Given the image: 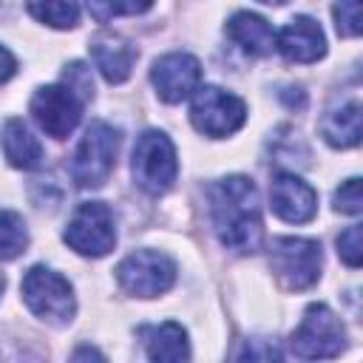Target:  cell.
<instances>
[{
  "label": "cell",
  "mask_w": 363,
  "mask_h": 363,
  "mask_svg": "<svg viewBox=\"0 0 363 363\" xmlns=\"http://www.w3.org/2000/svg\"><path fill=\"white\" fill-rule=\"evenodd\" d=\"M210 216H213V230L227 250L238 255H250L261 247L264 221L252 179L227 176L216 182L210 187Z\"/></svg>",
  "instance_id": "1"
},
{
  "label": "cell",
  "mask_w": 363,
  "mask_h": 363,
  "mask_svg": "<svg viewBox=\"0 0 363 363\" xmlns=\"http://www.w3.org/2000/svg\"><path fill=\"white\" fill-rule=\"evenodd\" d=\"M122 145V133L108 122H91L85 136L77 145L74 162H71V179L82 190L102 187L108 176L113 173L116 153Z\"/></svg>",
  "instance_id": "2"
},
{
  "label": "cell",
  "mask_w": 363,
  "mask_h": 363,
  "mask_svg": "<svg viewBox=\"0 0 363 363\" xmlns=\"http://www.w3.org/2000/svg\"><path fill=\"white\" fill-rule=\"evenodd\" d=\"M23 301L26 306L48 320V323H68L77 312V301H74V286L68 284V278H62L60 272L37 264L23 275Z\"/></svg>",
  "instance_id": "3"
},
{
  "label": "cell",
  "mask_w": 363,
  "mask_h": 363,
  "mask_svg": "<svg viewBox=\"0 0 363 363\" xmlns=\"http://www.w3.org/2000/svg\"><path fill=\"white\" fill-rule=\"evenodd\" d=\"M289 349L295 357L303 360L337 357L346 349V329L326 303H309L301 318V326L292 332Z\"/></svg>",
  "instance_id": "4"
},
{
  "label": "cell",
  "mask_w": 363,
  "mask_h": 363,
  "mask_svg": "<svg viewBox=\"0 0 363 363\" xmlns=\"http://www.w3.org/2000/svg\"><path fill=\"white\" fill-rule=\"evenodd\" d=\"M269 267L286 289H295V292L309 289L320 278V267H323L320 244L312 238H295V235L275 238L269 247Z\"/></svg>",
  "instance_id": "5"
},
{
  "label": "cell",
  "mask_w": 363,
  "mask_h": 363,
  "mask_svg": "<svg viewBox=\"0 0 363 363\" xmlns=\"http://www.w3.org/2000/svg\"><path fill=\"white\" fill-rule=\"evenodd\" d=\"M130 167H133V182L145 193L159 196V193L170 190V184L176 182V173H179V162H176V147L167 139V133L145 130L136 139Z\"/></svg>",
  "instance_id": "6"
},
{
  "label": "cell",
  "mask_w": 363,
  "mask_h": 363,
  "mask_svg": "<svg viewBox=\"0 0 363 363\" xmlns=\"http://www.w3.org/2000/svg\"><path fill=\"white\" fill-rule=\"evenodd\" d=\"M62 238L79 255H88V258L108 255L113 250V244H116V224H113L111 207L102 204V201H85V204H79L74 210V216H71Z\"/></svg>",
  "instance_id": "7"
},
{
  "label": "cell",
  "mask_w": 363,
  "mask_h": 363,
  "mask_svg": "<svg viewBox=\"0 0 363 363\" xmlns=\"http://www.w3.org/2000/svg\"><path fill=\"white\" fill-rule=\"evenodd\" d=\"M119 286L133 298H156L176 281V264L159 250H136L116 267Z\"/></svg>",
  "instance_id": "8"
},
{
  "label": "cell",
  "mask_w": 363,
  "mask_h": 363,
  "mask_svg": "<svg viewBox=\"0 0 363 363\" xmlns=\"http://www.w3.org/2000/svg\"><path fill=\"white\" fill-rule=\"evenodd\" d=\"M190 119L199 133H204L210 139H221V136L235 133L244 125L247 105H244V99H238L235 94L224 91V88L204 85V88H196V99L190 105Z\"/></svg>",
  "instance_id": "9"
},
{
  "label": "cell",
  "mask_w": 363,
  "mask_h": 363,
  "mask_svg": "<svg viewBox=\"0 0 363 363\" xmlns=\"http://www.w3.org/2000/svg\"><path fill=\"white\" fill-rule=\"evenodd\" d=\"M82 102L71 85H43L31 96V116L48 136L65 139L82 119Z\"/></svg>",
  "instance_id": "10"
},
{
  "label": "cell",
  "mask_w": 363,
  "mask_h": 363,
  "mask_svg": "<svg viewBox=\"0 0 363 363\" xmlns=\"http://www.w3.org/2000/svg\"><path fill=\"white\" fill-rule=\"evenodd\" d=\"M150 82L156 88V94L176 105L182 99H187L199 82H201V62L193 57V54H184V51H173V54H164L153 62L150 68Z\"/></svg>",
  "instance_id": "11"
},
{
  "label": "cell",
  "mask_w": 363,
  "mask_h": 363,
  "mask_svg": "<svg viewBox=\"0 0 363 363\" xmlns=\"http://www.w3.org/2000/svg\"><path fill=\"white\" fill-rule=\"evenodd\" d=\"M269 204H272V213L289 224H306L318 213L315 190L295 173H278L272 179Z\"/></svg>",
  "instance_id": "12"
},
{
  "label": "cell",
  "mask_w": 363,
  "mask_h": 363,
  "mask_svg": "<svg viewBox=\"0 0 363 363\" xmlns=\"http://www.w3.org/2000/svg\"><path fill=\"white\" fill-rule=\"evenodd\" d=\"M275 48L289 62H315L326 54V37L312 17L301 14L281 28V34L275 37Z\"/></svg>",
  "instance_id": "13"
},
{
  "label": "cell",
  "mask_w": 363,
  "mask_h": 363,
  "mask_svg": "<svg viewBox=\"0 0 363 363\" xmlns=\"http://www.w3.org/2000/svg\"><path fill=\"white\" fill-rule=\"evenodd\" d=\"M91 57H94L99 74L111 85H119V82H125L130 77V68L136 62V48L125 37H119V34L99 31L91 40Z\"/></svg>",
  "instance_id": "14"
},
{
  "label": "cell",
  "mask_w": 363,
  "mask_h": 363,
  "mask_svg": "<svg viewBox=\"0 0 363 363\" xmlns=\"http://www.w3.org/2000/svg\"><path fill=\"white\" fill-rule=\"evenodd\" d=\"M142 340H145V352L150 360H162V363H179L190 357V340L182 323L176 320H164L156 326H145L139 329Z\"/></svg>",
  "instance_id": "15"
},
{
  "label": "cell",
  "mask_w": 363,
  "mask_h": 363,
  "mask_svg": "<svg viewBox=\"0 0 363 363\" xmlns=\"http://www.w3.org/2000/svg\"><path fill=\"white\" fill-rule=\"evenodd\" d=\"M227 37L235 45H241L247 54H255V57H264L275 48L272 26L261 14H252V11H235L227 20Z\"/></svg>",
  "instance_id": "16"
},
{
  "label": "cell",
  "mask_w": 363,
  "mask_h": 363,
  "mask_svg": "<svg viewBox=\"0 0 363 363\" xmlns=\"http://www.w3.org/2000/svg\"><path fill=\"white\" fill-rule=\"evenodd\" d=\"M0 142H3V153L11 167L31 170L43 159V147H40L37 136H31V130L26 128L23 119H6L3 130H0Z\"/></svg>",
  "instance_id": "17"
},
{
  "label": "cell",
  "mask_w": 363,
  "mask_h": 363,
  "mask_svg": "<svg viewBox=\"0 0 363 363\" xmlns=\"http://www.w3.org/2000/svg\"><path fill=\"white\" fill-rule=\"evenodd\" d=\"M320 136L332 147H354L360 142V105L346 102L320 119Z\"/></svg>",
  "instance_id": "18"
},
{
  "label": "cell",
  "mask_w": 363,
  "mask_h": 363,
  "mask_svg": "<svg viewBox=\"0 0 363 363\" xmlns=\"http://www.w3.org/2000/svg\"><path fill=\"white\" fill-rule=\"evenodd\" d=\"M26 9L34 20L51 28H74L79 20L77 0H26Z\"/></svg>",
  "instance_id": "19"
},
{
  "label": "cell",
  "mask_w": 363,
  "mask_h": 363,
  "mask_svg": "<svg viewBox=\"0 0 363 363\" xmlns=\"http://www.w3.org/2000/svg\"><path fill=\"white\" fill-rule=\"evenodd\" d=\"M28 247V230L20 213L0 210V261H11L23 255Z\"/></svg>",
  "instance_id": "20"
},
{
  "label": "cell",
  "mask_w": 363,
  "mask_h": 363,
  "mask_svg": "<svg viewBox=\"0 0 363 363\" xmlns=\"http://www.w3.org/2000/svg\"><path fill=\"white\" fill-rule=\"evenodd\" d=\"M150 6H153V0H88V9L99 23L122 17V14H142Z\"/></svg>",
  "instance_id": "21"
},
{
  "label": "cell",
  "mask_w": 363,
  "mask_h": 363,
  "mask_svg": "<svg viewBox=\"0 0 363 363\" xmlns=\"http://www.w3.org/2000/svg\"><path fill=\"white\" fill-rule=\"evenodd\" d=\"M332 14H335V28L340 37H357L363 31L360 0H335Z\"/></svg>",
  "instance_id": "22"
},
{
  "label": "cell",
  "mask_w": 363,
  "mask_h": 363,
  "mask_svg": "<svg viewBox=\"0 0 363 363\" xmlns=\"http://www.w3.org/2000/svg\"><path fill=\"white\" fill-rule=\"evenodd\" d=\"M337 252L349 267H354V269L360 267V261H363V227L360 224H352L337 235Z\"/></svg>",
  "instance_id": "23"
},
{
  "label": "cell",
  "mask_w": 363,
  "mask_h": 363,
  "mask_svg": "<svg viewBox=\"0 0 363 363\" xmlns=\"http://www.w3.org/2000/svg\"><path fill=\"white\" fill-rule=\"evenodd\" d=\"M335 210L346 216H357L363 210V193H360V179H346L335 190Z\"/></svg>",
  "instance_id": "24"
},
{
  "label": "cell",
  "mask_w": 363,
  "mask_h": 363,
  "mask_svg": "<svg viewBox=\"0 0 363 363\" xmlns=\"http://www.w3.org/2000/svg\"><path fill=\"white\" fill-rule=\"evenodd\" d=\"M238 357H250V360H272V357H281V352L275 349V343L261 346V340H250L247 349H244Z\"/></svg>",
  "instance_id": "25"
},
{
  "label": "cell",
  "mask_w": 363,
  "mask_h": 363,
  "mask_svg": "<svg viewBox=\"0 0 363 363\" xmlns=\"http://www.w3.org/2000/svg\"><path fill=\"white\" fill-rule=\"evenodd\" d=\"M14 71H17V60H14V54H11L6 45H0V82L11 79Z\"/></svg>",
  "instance_id": "26"
},
{
  "label": "cell",
  "mask_w": 363,
  "mask_h": 363,
  "mask_svg": "<svg viewBox=\"0 0 363 363\" xmlns=\"http://www.w3.org/2000/svg\"><path fill=\"white\" fill-rule=\"evenodd\" d=\"M79 357H99V360H102V354H99L96 349H88V346H85V349H77V352H74V360H79Z\"/></svg>",
  "instance_id": "27"
},
{
  "label": "cell",
  "mask_w": 363,
  "mask_h": 363,
  "mask_svg": "<svg viewBox=\"0 0 363 363\" xmlns=\"http://www.w3.org/2000/svg\"><path fill=\"white\" fill-rule=\"evenodd\" d=\"M261 3H267V6H284L286 0H261Z\"/></svg>",
  "instance_id": "28"
},
{
  "label": "cell",
  "mask_w": 363,
  "mask_h": 363,
  "mask_svg": "<svg viewBox=\"0 0 363 363\" xmlns=\"http://www.w3.org/2000/svg\"><path fill=\"white\" fill-rule=\"evenodd\" d=\"M0 292H3V275H0Z\"/></svg>",
  "instance_id": "29"
}]
</instances>
